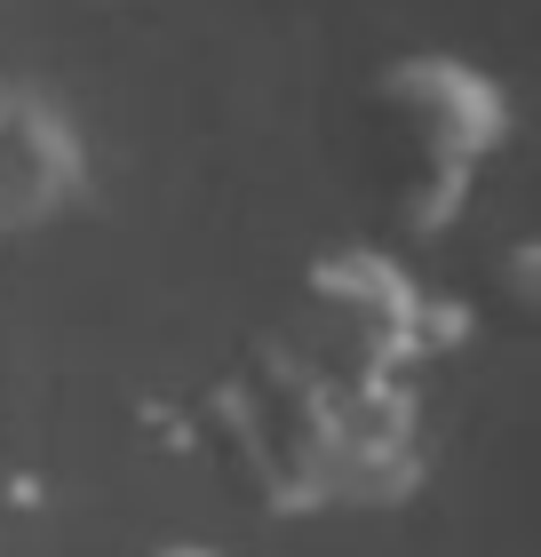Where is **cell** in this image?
I'll list each match as a JSON object with an SVG mask.
<instances>
[{
    "instance_id": "6da1fadb",
    "label": "cell",
    "mask_w": 541,
    "mask_h": 557,
    "mask_svg": "<svg viewBox=\"0 0 541 557\" xmlns=\"http://www.w3.org/2000/svg\"><path fill=\"white\" fill-rule=\"evenodd\" d=\"M160 557H208V549H160Z\"/></svg>"
}]
</instances>
